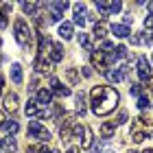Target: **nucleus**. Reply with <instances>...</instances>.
<instances>
[{"instance_id": "nucleus-16", "label": "nucleus", "mask_w": 153, "mask_h": 153, "mask_svg": "<svg viewBox=\"0 0 153 153\" xmlns=\"http://www.w3.org/2000/svg\"><path fill=\"white\" fill-rule=\"evenodd\" d=\"M59 37L61 39H70L72 37V24L70 22H61L59 24Z\"/></svg>"}, {"instance_id": "nucleus-23", "label": "nucleus", "mask_w": 153, "mask_h": 153, "mask_svg": "<svg viewBox=\"0 0 153 153\" xmlns=\"http://www.w3.org/2000/svg\"><path fill=\"white\" fill-rule=\"evenodd\" d=\"M79 44H81L83 48H85V51H90V53L94 51V46H92V42H90L88 33H79Z\"/></svg>"}, {"instance_id": "nucleus-37", "label": "nucleus", "mask_w": 153, "mask_h": 153, "mask_svg": "<svg viewBox=\"0 0 153 153\" xmlns=\"http://www.w3.org/2000/svg\"><path fill=\"white\" fill-rule=\"evenodd\" d=\"M129 39H131V44H142V37H140V33H134V35H131Z\"/></svg>"}, {"instance_id": "nucleus-38", "label": "nucleus", "mask_w": 153, "mask_h": 153, "mask_svg": "<svg viewBox=\"0 0 153 153\" xmlns=\"http://www.w3.org/2000/svg\"><path fill=\"white\" fill-rule=\"evenodd\" d=\"M4 123H7V112H2V109H0V127H2Z\"/></svg>"}, {"instance_id": "nucleus-22", "label": "nucleus", "mask_w": 153, "mask_h": 153, "mask_svg": "<svg viewBox=\"0 0 153 153\" xmlns=\"http://www.w3.org/2000/svg\"><path fill=\"white\" fill-rule=\"evenodd\" d=\"M11 79H13V83H22V66L20 64L11 66Z\"/></svg>"}, {"instance_id": "nucleus-40", "label": "nucleus", "mask_w": 153, "mask_h": 153, "mask_svg": "<svg viewBox=\"0 0 153 153\" xmlns=\"http://www.w3.org/2000/svg\"><path fill=\"white\" fill-rule=\"evenodd\" d=\"M2 92H4V76L0 74V94H2Z\"/></svg>"}, {"instance_id": "nucleus-47", "label": "nucleus", "mask_w": 153, "mask_h": 153, "mask_svg": "<svg viewBox=\"0 0 153 153\" xmlns=\"http://www.w3.org/2000/svg\"><path fill=\"white\" fill-rule=\"evenodd\" d=\"M151 61H153V55H151Z\"/></svg>"}, {"instance_id": "nucleus-31", "label": "nucleus", "mask_w": 153, "mask_h": 153, "mask_svg": "<svg viewBox=\"0 0 153 153\" xmlns=\"http://www.w3.org/2000/svg\"><path fill=\"white\" fill-rule=\"evenodd\" d=\"M37 140H39L42 144L51 140V134H48V129H42V131H39V134H37Z\"/></svg>"}, {"instance_id": "nucleus-18", "label": "nucleus", "mask_w": 153, "mask_h": 153, "mask_svg": "<svg viewBox=\"0 0 153 153\" xmlns=\"http://www.w3.org/2000/svg\"><path fill=\"white\" fill-rule=\"evenodd\" d=\"M85 107H88V103H85V94L83 92H79L76 94V114H85Z\"/></svg>"}, {"instance_id": "nucleus-1", "label": "nucleus", "mask_w": 153, "mask_h": 153, "mask_svg": "<svg viewBox=\"0 0 153 153\" xmlns=\"http://www.w3.org/2000/svg\"><path fill=\"white\" fill-rule=\"evenodd\" d=\"M90 99H92L90 107H92V112L96 116H107L116 109L118 101H120V94L109 85H94L90 90Z\"/></svg>"}, {"instance_id": "nucleus-8", "label": "nucleus", "mask_w": 153, "mask_h": 153, "mask_svg": "<svg viewBox=\"0 0 153 153\" xmlns=\"http://www.w3.org/2000/svg\"><path fill=\"white\" fill-rule=\"evenodd\" d=\"M72 9H74V24L83 29V26H85V4L83 2H74Z\"/></svg>"}, {"instance_id": "nucleus-11", "label": "nucleus", "mask_w": 153, "mask_h": 153, "mask_svg": "<svg viewBox=\"0 0 153 153\" xmlns=\"http://www.w3.org/2000/svg\"><path fill=\"white\" fill-rule=\"evenodd\" d=\"M4 112H18V94L11 92V94H4Z\"/></svg>"}, {"instance_id": "nucleus-20", "label": "nucleus", "mask_w": 153, "mask_h": 153, "mask_svg": "<svg viewBox=\"0 0 153 153\" xmlns=\"http://www.w3.org/2000/svg\"><path fill=\"white\" fill-rule=\"evenodd\" d=\"M94 144V136H92V129H88L85 127V131H83V142H81V147L83 149H90Z\"/></svg>"}, {"instance_id": "nucleus-2", "label": "nucleus", "mask_w": 153, "mask_h": 153, "mask_svg": "<svg viewBox=\"0 0 153 153\" xmlns=\"http://www.w3.org/2000/svg\"><path fill=\"white\" fill-rule=\"evenodd\" d=\"M153 134V120L149 116H140L136 118V123L131 125V140H134L136 144L138 142H144L147 140V136Z\"/></svg>"}, {"instance_id": "nucleus-43", "label": "nucleus", "mask_w": 153, "mask_h": 153, "mask_svg": "<svg viewBox=\"0 0 153 153\" xmlns=\"http://www.w3.org/2000/svg\"><path fill=\"white\" fill-rule=\"evenodd\" d=\"M144 153H153V149H147V151H144Z\"/></svg>"}, {"instance_id": "nucleus-28", "label": "nucleus", "mask_w": 153, "mask_h": 153, "mask_svg": "<svg viewBox=\"0 0 153 153\" xmlns=\"http://www.w3.org/2000/svg\"><path fill=\"white\" fill-rule=\"evenodd\" d=\"M2 147H4V151H7V153H13V151H16V140H13V138H7Z\"/></svg>"}, {"instance_id": "nucleus-5", "label": "nucleus", "mask_w": 153, "mask_h": 153, "mask_svg": "<svg viewBox=\"0 0 153 153\" xmlns=\"http://www.w3.org/2000/svg\"><path fill=\"white\" fill-rule=\"evenodd\" d=\"M138 76H140V81H151V64L147 57H140L138 59Z\"/></svg>"}, {"instance_id": "nucleus-29", "label": "nucleus", "mask_w": 153, "mask_h": 153, "mask_svg": "<svg viewBox=\"0 0 153 153\" xmlns=\"http://www.w3.org/2000/svg\"><path fill=\"white\" fill-rule=\"evenodd\" d=\"M83 131H85V127H83V125H79V123L72 125V136H74V138H81Z\"/></svg>"}, {"instance_id": "nucleus-13", "label": "nucleus", "mask_w": 153, "mask_h": 153, "mask_svg": "<svg viewBox=\"0 0 153 153\" xmlns=\"http://www.w3.org/2000/svg\"><path fill=\"white\" fill-rule=\"evenodd\" d=\"M109 31L114 33L116 37H129V26H125V24H109Z\"/></svg>"}, {"instance_id": "nucleus-14", "label": "nucleus", "mask_w": 153, "mask_h": 153, "mask_svg": "<svg viewBox=\"0 0 153 153\" xmlns=\"http://www.w3.org/2000/svg\"><path fill=\"white\" fill-rule=\"evenodd\" d=\"M107 31H109V24L103 22V20L94 24V37H96V39H103V37L107 35Z\"/></svg>"}, {"instance_id": "nucleus-9", "label": "nucleus", "mask_w": 153, "mask_h": 153, "mask_svg": "<svg viewBox=\"0 0 153 153\" xmlns=\"http://www.w3.org/2000/svg\"><path fill=\"white\" fill-rule=\"evenodd\" d=\"M51 92L64 99V96H70V88L61 85V83H59V79H55V76H53V79H51Z\"/></svg>"}, {"instance_id": "nucleus-19", "label": "nucleus", "mask_w": 153, "mask_h": 153, "mask_svg": "<svg viewBox=\"0 0 153 153\" xmlns=\"http://www.w3.org/2000/svg\"><path fill=\"white\" fill-rule=\"evenodd\" d=\"M42 7V2H22V11L26 16H35V11Z\"/></svg>"}, {"instance_id": "nucleus-34", "label": "nucleus", "mask_w": 153, "mask_h": 153, "mask_svg": "<svg viewBox=\"0 0 153 153\" xmlns=\"http://www.w3.org/2000/svg\"><path fill=\"white\" fill-rule=\"evenodd\" d=\"M114 57H127V48H125V46H116Z\"/></svg>"}, {"instance_id": "nucleus-6", "label": "nucleus", "mask_w": 153, "mask_h": 153, "mask_svg": "<svg viewBox=\"0 0 153 153\" xmlns=\"http://www.w3.org/2000/svg\"><path fill=\"white\" fill-rule=\"evenodd\" d=\"M35 70H37V72H51V70H53V61L48 59V55H46V53H37Z\"/></svg>"}, {"instance_id": "nucleus-30", "label": "nucleus", "mask_w": 153, "mask_h": 153, "mask_svg": "<svg viewBox=\"0 0 153 153\" xmlns=\"http://www.w3.org/2000/svg\"><path fill=\"white\" fill-rule=\"evenodd\" d=\"M29 153H51V149H48L46 144H37V147H31Z\"/></svg>"}, {"instance_id": "nucleus-36", "label": "nucleus", "mask_w": 153, "mask_h": 153, "mask_svg": "<svg viewBox=\"0 0 153 153\" xmlns=\"http://www.w3.org/2000/svg\"><path fill=\"white\" fill-rule=\"evenodd\" d=\"M144 29H153V16H147V18H144Z\"/></svg>"}, {"instance_id": "nucleus-4", "label": "nucleus", "mask_w": 153, "mask_h": 153, "mask_svg": "<svg viewBox=\"0 0 153 153\" xmlns=\"http://www.w3.org/2000/svg\"><path fill=\"white\" fill-rule=\"evenodd\" d=\"M90 61H92V66L96 68V70H101V72H105L107 70V55H103V53H96V51H92L90 53Z\"/></svg>"}, {"instance_id": "nucleus-10", "label": "nucleus", "mask_w": 153, "mask_h": 153, "mask_svg": "<svg viewBox=\"0 0 153 153\" xmlns=\"http://www.w3.org/2000/svg\"><path fill=\"white\" fill-rule=\"evenodd\" d=\"M35 103H42V105H51L53 103V92L48 88H39L35 94Z\"/></svg>"}, {"instance_id": "nucleus-42", "label": "nucleus", "mask_w": 153, "mask_h": 153, "mask_svg": "<svg viewBox=\"0 0 153 153\" xmlns=\"http://www.w3.org/2000/svg\"><path fill=\"white\" fill-rule=\"evenodd\" d=\"M149 16H153V2H149Z\"/></svg>"}, {"instance_id": "nucleus-44", "label": "nucleus", "mask_w": 153, "mask_h": 153, "mask_svg": "<svg viewBox=\"0 0 153 153\" xmlns=\"http://www.w3.org/2000/svg\"><path fill=\"white\" fill-rule=\"evenodd\" d=\"M51 153H59V151H55V149H53V151H51Z\"/></svg>"}, {"instance_id": "nucleus-26", "label": "nucleus", "mask_w": 153, "mask_h": 153, "mask_svg": "<svg viewBox=\"0 0 153 153\" xmlns=\"http://www.w3.org/2000/svg\"><path fill=\"white\" fill-rule=\"evenodd\" d=\"M123 9V2H118V0H112V2H107V11L109 13H118Z\"/></svg>"}, {"instance_id": "nucleus-41", "label": "nucleus", "mask_w": 153, "mask_h": 153, "mask_svg": "<svg viewBox=\"0 0 153 153\" xmlns=\"http://www.w3.org/2000/svg\"><path fill=\"white\" fill-rule=\"evenodd\" d=\"M66 153H79V149H76V147H70V149H68Z\"/></svg>"}, {"instance_id": "nucleus-25", "label": "nucleus", "mask_w": 153, "mask_h": 153, "mask_svg": "<svg viewBox=\"0 0 153 153\" xmlns=\"http://www.w3.org/2000/svg\"><path fill=\"white\" fill-rule=\"evenodd\" d=\"M24 114L26 116H37V103L35 101H29V103H26V107H24Z\"/></svg>"}, {"instance_id": "nucleus-27", "label": "nucleus", "mask_w": 153, "mask_h": 153, "mask_svg": "<svg viewBox=\"0 0 153 153\" xmlns=\"http://www.w3.org/2000/svg\"><path fill=\"white\" fill-rule=\"evenodd\" d=\"M96 9L103 13V18L109 16V11H107V0H96Z\"/></svg>"}, {"instance_id": "nucleus-35", "label": "nucleus", "mask_w": 153, "mask_h": 153, "mask_svg": "<svg viewBox=\"0 0 153 153\" xmlns=\"http://www.w3.org/2000/svg\"><path fill=\"white\" fill-rule=\"evenodd\" d=\"M116 125H125V123H127V112H120V114H118V120H114Z\"/></svg>"}, {"instance_id": "nucleus-3", "label": "nucleus", "mask_w": 153, "mask_h": 153, "mask_svg": "<svg viewBox=\"0 0 153 153\" xmlns=\"http://www.w3.org/2000/svg\"><path fill=\"white\" fill-rule=\"evenodd\" d=\"M13 33H16V42L20 46H26L33 37V31H31V26L24 18H18L16 22H13Z\"/></svg>"}, {"instance_id": "nucleus-45", "label": "nucleus", "mask_w": 153, "mask_h": 153, "mask_svg": "<svg viewBox=\"0 0 153 153\" xmlns=\"http://www.w3.org/2000/svg\"><path fill=\"white\" fill-rule=\"evenodd\" d=\"M0 149H2V140H0Z\"/></svg>"}, {"instance_id": "nucleus-12", "label": "nucleus", "mask_w": 153, "mask_h": 153, "mask_svg": "<svg viewBox=\"0 0 153 153\" xmlns=\"http://www.w3.org/2000/svg\"><path fill=\"white\" fill-rule=\"evenodd\" d=\"M105 76H107L109 83H120V81L125 79L123 72H120V68H107V70H105Z\"/></svg>"}, {"instance_id": "nucleus-33", "label": "nucleus", "mask_w": 153, "mask_h": 153, "mask_svg": "<svg viewBox=\"0 0 153 153\" xmlns=\"http://www.w3.org/2000/svg\"><path fill=\"white\" fill-rule=\"evenodd\" d=\"M149 105H151V103H149L147 96H140V99H138V107H140V109H147Z\"/></svg>"}, {"instance_id": "nucleus-21", "label": "nucleus", "mask_w": 153, "mask_h": 153, "mask_svg": "<svg viewBox=\"0 0 153 153\" xmlns=\"http://www.w3.org/2000/svg\"><path fill=\"white\" fill-rule=\"evenodd\" d=\"M42 129H44V127L39 125V120H31V123H29V129H26V134H29L31 138H37V134H39Z\"/></svg>"}, {"instance_id": "nucleus-24", "label": "nucleus", "mask_w": 153, "mask_h": 153, "mask_svg": "<svg viewBox=\"0 0 153 153\" xmlns=\"http://www.w3.org/2000/svg\"><path fill=\"white\" fill-rule=\"evenodd\" d=\"M2 127H4V131H7V134H9V136H13V134H18V129H20V125H18L16 120H9V123H4V125H2Z\"/></svg>"}, {"instance_id": "nucleus-32", "label": "nucleus", "mask_w": 153, "mask_h": 153, "mask_svg": "<svg viewBox=\"0 0 153 153\" xmlns=\"http://www.w3.org/2000/svg\"><path fill=\"white\" fill-rule=\"evenodd\" d=\"M129 92H131V96H140L142 94V85H140V83H134Z\"/></svg>"}, {"instance_id": "nucleus-46", "label": "nucleus", "mask_w": 153, "mask_h": 153, "mask_svg": "<svg viewBox=\"0 0 153 153\" xmlns=\"http://www.w3.org/2000/svg\"><path fill=\"white\" fill-rule=\"evenodd\" d=\"M129 153H138V151H129Z\"/></svg>"}, {"instance_id": "nucleus-7", "label": "nucleus", "mask_w": 153, "mask_h": 153, "mask_svg": "<svg viewBox=\"0 0 153 153\" xmlns=\"http://www.w3.org/2000/svg\"><path fill=\"white\" fill-rule=\"evenodd\" d=\"M46 55H48V59H51L53 64H59V61H64V46L61 44H51Z\"/></svg>"}, {"instance_id": "nucleus-15", "label": "nucleus", "mask_w": 153, "mask_h": 153, "mask_svg": "<svg viewBox=\"0 0 153 153\" xmlns=\"http://www.w3.org/2000/svg\"><path fill=\"white\" fill-rule=\"evenodd\" d=\"M66 81L70 83V85H76V83L81 81V74L76 68H66Z\"/></svg>"}, {"instance_id": "nucleus-17", "label": "nucleus", "mask_w": 153, "mask_h": 153, "mask_svg": "<svg viewBox=\"0 0 153 153\" xmlns=\"http://www.w3.org/2000/svg\"><path fill=\"white\" fill-rule=\"evenodd\" d=\"M116 134V123H103L101 125V136L103 138H112Z\"/></svg>"}, {"instance_id": "nucleus-39", "label": "nucleus", "mask_w": 153, "mask_h": 153, "mask_svg": "<svg viewBox=\"0 0 153 153\" xmlns=\"http://www.w3.org/2000/svg\"><path fill=\"white\" fill-rule=\"evenodd\" d=\"M81 72H83V76H92V70H90V68H81Z\"/></svg>"}]
</instances>
